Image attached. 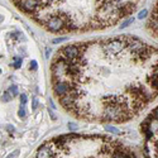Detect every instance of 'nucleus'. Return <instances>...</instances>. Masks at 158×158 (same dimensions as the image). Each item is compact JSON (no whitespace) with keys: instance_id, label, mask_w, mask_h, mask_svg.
<instances>
[{"instance_id":"nucleus-8","label":"nucleus","mask_w":158,"mask_h":158,"mask_svg":"<svg viewBox=\"0 0 158 158\" xmlns=\"http://www.w3.org/2000/svg\"><path fill=\"white\" fill-rule=\"evenodd\" d=\"M143 128H147V129H148L151 134L158 133V118H153V119H149V120L143 125Z\"/></svg>"},{"instance_id":"nucleus-19","label":"nucleus","mask_w":158,"mask_h":158,"mask_svg":"<svg viewBox=\"0 0 158 158\" xmlns=\"http://www.w3.org/2000/svg\"><path fill=\"white\" fill-rule=\"evenodd\" d=\"M69 128L72 129V130H76V129H77V124L76 123H69Z\"/></svg>"},{"instance_id":"nucleus-11","label":"nucleus","mask_w":158,"mask_h":158,"mask_svg":"<svg viewBox=\"0 0 158 158\" xmlns=\"http://www.w3.org/2000/svg\"><path fill=\"white\" fill-rule=\"evenodd\" d=\"M133 22H134V19H133V18H129L128 20H125V22H124V23H121V27H120V28H127L129 24H132Z\"/></svg>"},{"instance_id":"nucleus-24","label":"nucleus","mask_w":158,"mask_h":158,"mask_svg":"<svg viewBox=\"0 0 158 158\" xmlns=\"http://www.w3.org/2000/svg\"><path fill=\"white\" fill-rule=\"evenodd\" d=\"M3 19H4V18H3V15H0V22H3Z\"/></svg>"},{"instance_id":"nucleus-21","label":"nucleus","mask_w":158,"mask_h":158,"mask_svg":"<svg viewBox=\"0 0 158 158\" xmlns=\"http://www.w3.org/2000/svg\"><path fill=\"white\" fill-rule=\"evenodd\" d=\"M66 41V38H56V39H53V43L56 44V43H61V42H65Z\"/></svg>"},{"instance_id":"nucleus-16","label":"nucleus","mask_w":158,"mask_h":158,"mask_svg":"<svg viewBox=\"0 0 158 158\" xmlns=\"http://www.w3.org/2000/svg\"><path fill=\"white\" fill-rule=\"evenodd\" d=\"M147 13H148V12H147V10H145V9H143V10H142V12H140V13L138 14V18H139V19H143V18H145V15H147Z\"/></svg>"},{"instance_id":"nucleus-18","label":"nucleus","mask_w":158,"mask_h":158,"mask_svg":"<svg viewBox=\"0 0 158 158\" xmlns=\"http://www.w3.org/2000/svg\"><path fill=\"white\" fill-rule=\"evenodd\" d=\"M37 106H38V100H37V98H33V103H32V108H33V110L37 109Z\"/></svg>"},{"instance_id":"nucleus-3","label":"nucleus","mask_w":158,"mask_h":158,"mask_svg":"<svg viewBox=\"0 0 158 158\" xmlns=\"http://www.w3.org/2000/svg\"><path fill=\"white\" fill-rule=\"evenodd\" d=\"M43 24L51 32H60L65 29V20L60 18V16H52V18H49L48 20L44 22Z\"/></svg>"},{"instance_id":"nucleus-15","label":"nucleus","mask_w":158,"mask_h":158,"mask_svg":"<svg viewBox=\"0 0 158 158\" xmlns=\"http://www.w3.org/2000/svg\"><path fill=\"white\" fill-rule=\"evenodd\" d=\"M19 152H20L19 149H16V151H14V152H12V153H10V154H9V156H8L7 158H15L16 156H18V154H19Z\"/></svg>"},{"instance_id":"nucleus-5","label":"nucleus","mask_w":158,"mask_h":158,"mask_svg":"<svg viewBox=\"0 0 158 158\" xmlns=\"http://www.w3.org/2000/svg\"><path fill=\"white\" fill-rule=\"evenodd\" d=\"M148 27H149V29L158 37V3L156 4V8L153 9V12H152L151 19L148 22Z\"/></svg>"},{"instance_id":"nucleus-1","label":"nucleus","mask_w":158,"mask_h":158,"mask_svg":"<svg viewBox=\"0 0 158 158\" xmlns=\"http://www.w3.org/2000/svg\"><path fill=\"white\" fill-rule=\"evenodd\" d=\"M52 73H53V77L56 78V81L65 80L67 75V63L63 60L57 58V61L52 65Z\"/></svg>"},{"instance_id":"nucleus-23","label":"nucleus","mask_w":158,"mask_h":158,"mask_svg":"<svg viewBox=\"0 0 158 158\" xmlns=\"http://www.w3.org/2000/svg\"><path fill=\"white\" fill-rule=\"evenodd\" d=\"M154 115H156V116H157V118H158V108H157V109H156V110H154Z\"/></svg>"},{"instance_id":"nucleus-4","label":"nucleus","mask_w":158,"mask_h":158,"mask_svg":"<svg viewBox=\"0 0 158 158\" xmlns=\"http://www.w3.org/2000/svg\"><path fill=\"white\" fill-rule=\"evenodd\" d=\"M16 4H18V7L25 13H34L38 8L37 0H18Z\"/></svg>"},{"instance_id":"nucleus-13","label":"nucleus","mask_w":158,"mask_h":158,"mask_svg":"<svg viewBox=\"0 0 158 158\" xmlns=\"http://www.w3.org/2000/svg\"><path fill=\"white\" fill-rule=\"evenodd\" d=\"M18 115H19L20 118H24V116H25V109H24V106H23V105H22V108L19 109Z\"/></svg>"},{"instance_id":"nucleus-7","label":"nucleus","mask_w":158,"mask_h":158,"mask_svg":"<svg viewBox=\"0 0 158 158\" xmlns=\"http://www.w3.org/2000/svg\"><path fill=\"white\" fill-rule=\"evenodd\" d=\"M36 158H52V148L49 145H43L38 149Z\"/></svg>"},{"instance_id":"nucleus-9","label":"nucleus","mask_w":158,"mask_h":158,"mask_svg":"<svg viewBox=\"0 0 158 158\" xmlns=\"http://www.w3.org/2000/svg\"><path fill=\"white\" fill-rule=\"evenodd\" d=\"M9 94L12 95V96H16V95H18V87H16L15 85L10 86V89H9Z\"/></svg>"},{"instance_id":"nucleus-17","label":"nucleus","mask_w":158,"mask_h":158,"mask_svg":"<svg viewBox=\"0 0 158 158\" xmlns=\"http://www.w3.org/2000/svg\"><path fill=\"white\" fill-rule=\"evenodd\" d=\"M10 96H12V95H10L9 92H5L3 95V101H5V103H7V101H9L10 100Z\"/></svg>"},{"instance_id":"nucleus-2","label":"nucleus","mask_w":158,"mask_h":158,"mask_svg":"<svg viewBox=\"0 0 158 158\" xmlns=\"http://www.w3.org/2000/svg\"><path fill=\"white\" fill-rule=\"evenodd\" d=\"M80 53H81V47L73 44V46H67L62 49L60 53V56H62V57H58V58L63 60L65 62H71L73 60H76L80 56Z\"/></svg>"},{"instance_id":"nucleus-20","label":"nucleus","mask_w":158,"mask_h":158,"mask_svg":"<svg viewBox=\"0 0 158 158\" xmlns=\"http://www.w3.org/2000/svg\"><path fill=\"white\" fill-rule=\"evenodd\" d=\"M113 158H129V157L125 156V154H123V153H116V154H114Z\"/></svg>"},{"instance_id":"nucleus-12","label":"nucleus","mask_w":158,"mask_h":158,"mask_svg":"<svg viewBox=\"0 0 158 158\" xmlns=\"http://www.w3.org/2000/svg\"><path fill=\"white\" fill-rule=\"evenodd\" d=\"M22 65V58L20 57H15V62H14V67L15 69H19Z\"/></svg>"},{"instance_id":"nucleus-22","label":"nucleus","mask_w":158,"mask_h":158,"mask_svg":"<svg viewBox=\"0 0 158 158\" xmlns=\"http://www.w3.org/2000/svg\"><path fill=\"white\" fill-rule=\"evenodd\" d=\"M37 66H38V65H37L36 61H31V69H32V70H37Z\"/></svg>"},{"instance_id":"nucleus-6","label":"nucleus","mask_w":158,"mask_h":158,"mask_svg":"<svg viewBox=\"0 0 158 158\" xmlns=\"http://www.w3.org/2000/svg\"><path fill=\"white\" fill-rule=\"evenodd\" d=\"M69 91H70V83L67 81H56V83H54V92L57 94L60 98L65 96Z\"/></svg>"},{"instance_id":"nucleus-10","label":"nucleus","mask_w":158,"mask_h":158,"mask_svg":"<svg viewBox=\"0 0 158 158\" xmlns=\"http://www.w3.org/2000/svg\"><path fill=\"white\" fill-rule=\"evenodd\" d=\"M106 130L110 132V133H113V134H120V130H119V129H116V128H114V127H106Z\"/></svg>"},{"instance_id":"nucleus-14","label":"nucleus","mask_w":158,"mask_h":158,"mask_svg":"<svg viewBox=\"0 0 158 158\" xmlns=\"http://www.w3.org/2000/svg\"><path fill=\"white\" fill-rule=\"evenodd\" d=\"M27 100H28V99H27V95H25V94H22V95H20V103H22V105H23V106L25 105Z\"/></svg>"}]
</instances>
